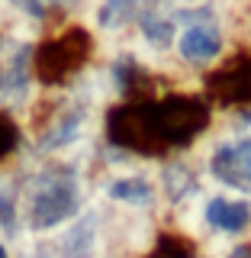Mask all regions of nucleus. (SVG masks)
Returning a JSON list of instances; mask_svg holds the SVG:
<instances>
[{"mask_svg":"<svg viewBox=\"0 0 251 258\" xmlns=\"http://www.w3.org/2000/svg\"><path fill=\"white\" fill-rule=\"evenodd\" d=\"M216 174L222 181L235 184L241 190H251V139L248 142H238V145H229L216 155Z\"/></svg>","mask_w":251,"mask_h":258,"instance_id":"nucleus-1","label":"nucleus"},{"mask_svg":"<svg viewBox=\"0 0 251 258\" xmlns=\"http://www.w3.org/2000/svg\"><path fill=\"white\" fill-rule=\"evenodd\" d=\"M177 48H181V55H184L187 61L203 64V61L213 58V55H219L222 39H219V32H216L213 26H203V23H197V26H190L181 39H177Z\"/></svg>","mask_w":251,"mask_h":258,"instance_id":"nucleus-2","label":"nucleus"},{"mask_svg":"<svg viewBox=\"0 0 251 258\" xmlns=\"http://www.w3.org/2000/svg\"><path fill=\"white\" fill-rule=\"evenodd\" d=\"M206 220L213 223V226H219V229L225 232H238V229H245L248 220H251V210L245 204H229V200H213V204L206 207Z\"/></svg>","mask_w":251,"mask_h":258,"instance_id":"nucleus-3","label":"nucleus"},{"mask_svg":"<svg viewBox=\"0 0 251 258\" xmlns=\"http://www.w3.org/2000/svg\"><path fill=\"white\" fill-rule=\"evenodd\" d=\"M110 194L116 200H129V204H145V200H151V184H145V181H116L110 187Z\"/></svg>","mask_w":251,"mask_h":258,"instance_id":"nucleus-4","label":"nucleus"},{"mask_svg":"<svg viewBox=\"0 0 251 258\" xmlns=\"http://www.w3.org/2000/svg\"><path fill=\"white\" fill-rule=\"evenodd\" d=\"M135 7H139V0H107V4L100 7V23L103 26H116V23H123Z\"/></svg>","mask_w":251,"mask_h":258,"instance_id":"nucleus-5","label":"nucleus"},{"mask_svg":"<svg viewBox=\"0 0 251 258\" xmlns=\"http://www.w3.org/2000/svg\"><path fill=\"white\" fill-rule=\"evenodd\" d=\"M0 258H7V252H4V245H0Z\"/></svg>","mask_w":251,"mask_h":258,"instance_id":"nucleus-6","label":"nucleus"}]
</instances>
